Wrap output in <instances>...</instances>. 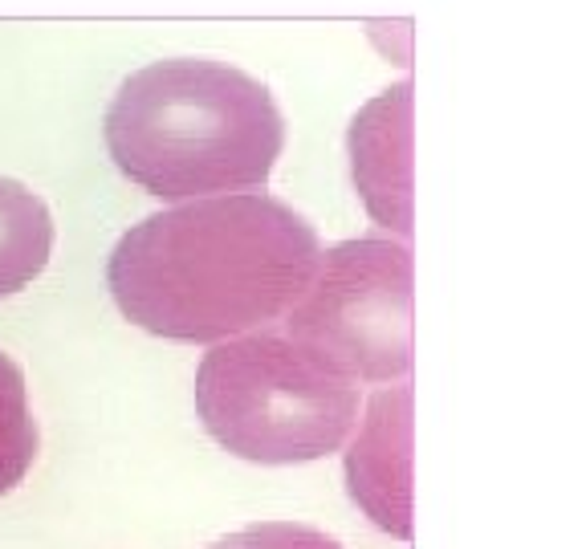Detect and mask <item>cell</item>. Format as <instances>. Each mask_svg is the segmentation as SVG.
Instances as JSON below:
<instances>
[{"label":"cell","mask_w":586,"mask_h":549,"mask_svg":"<svg viewBox=\"0 0 586 549\" xmlns=\"http://www.w3.org/2000/svg\"><path fill=\"white\" fill-rule=\"evenodd\" d=\"M322 257L314 224L265 192L163 208L119 236L106 285L127 322L171 342H224L277 322Z\"/></svg>","instance_id":"obj_1"},{"label":"cell","mask_w":586,"mask_h":549,"mask_svg":"<svg viewBox=\"0 0 586 549\" xmlns=\"http://www.w3.org/2000/svg\"><path fill=\"white\" fill-rule=\"evenodd\" d=\"M102 131L114 167L175 204L265 188L285 147L269 86L208 57H167L131 74Z\"/></svg>","instance_id":"obj_2"},{"label":"cell","mask_w":586,"mask_h":549,"mask_svg":"<svg viewBox=\"0 0 586 549\" xmlns=\"http://www.w3.org/2000/svg\"><path fill=\"white\" fill-rule=\"evenodd\" d=\"M208 436L253 464H306L338 452L359 423V383L334 375L289 334L216 342L196 371Z\"/></svg>","instance_id":"obj_3"},{"label":"cell","mask_w":586,"mask_h":549,"mask_svg":"<svg viewBox=\"0 0 586 549\" xmlns=\"http://www.w3.org/2000/svg\"><path fill=\"white\" fill-rule=\"evenodd\" d=\"M302 350L350 383H399L416 362L412 249L391 236H359L326 249L285 310Z\"/></svg>","instance_id":"obj_4"},{"label":"cell","mask_w":586,"mask_h":549,"mask_svg":"<svg viewBox=\"0 0 586 549\" xmlns=\"http://www.w3.org/2000/svg\"><path fill=\"white\" fill-rule=\"evenodd\" d=\"M346 448V493L383 533L412 537V387H383Z\"/></svg>","instance_id":"obj_5"},{"label":"cell","mask_w":586,"mask_h":549,"mask_svg":"<svg viewBox=\"0 0 586 549\" xmlns=\"http://www.w3.org/2000/svg\"><path fill=\"white\" fill-rule=\"evenodd\" d=\"M350 175L371 212L395 236H412V82L371 98L350 122Z\"/></svg>","instance_id":"obj_6"},{"label":"cell","mask_w":586,"mask_h":549,"mask_svg":"<svg viewBox=\"0 0 586 549\" xmlns=\"http://www.w3.org/2000/svg\"><path fill=\"white\" fill-rule=\"evenodd\" d=\"M53 220L37 192L0 175V297L25 289L49 261Z\"/></svg>","instance_id":"obj_7"},{"label":"cell","mask_w":586,"mask_h":549,"mask_svg":"<svg viewBox=\"0 0 586 549\" xmlns=\"http://www.w3.org/2000/svg\"><path fill=\"white\" fill-rule=\"evenodd\" d=\"M37 419L29 411V391L21 366L0 350V497L29 476L37 460Z\"/></svg>","instance_id":"obj_8"},{"label":"cell","mask_w":586,"mask_h":549,"mask_svg":"<svg viewBox=\"0 0 586 549\" xmlns=\"http://www.w3.org/2000/svg\"><path fill=\"white\" fill-rule=\"evenodd\" d=\"M208 549H342L330 533L298 521H257L212 541Z\"/></svg>","instance_id":"obj_9"}]
</instances>
